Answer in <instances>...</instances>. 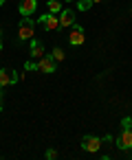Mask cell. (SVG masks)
I'll list each match as a JSON object with an SVG mask.
<instances>
[{
  "mask_svg": "<svg viewBox=\"0 0 132 160\" xmlns=\"http://www.w3.org/2000/svg\"><path fill=\"white\" fill-rule=\"evenodd\" d=\"M0 112H3V94H0Z\"/></svg>",
  "mask_w": 132,
  "mask_h": 160,
  "instance_id": "2e32d148",
  "label": "cell"
},
{
  "mask_svg": "<svg viewBox=\"0 0 132 160\" xmlns=\"http://www.w3.org/2000/svg\"><path fill=\"white\" fill-rule=\"evenodd\" d=\"M35 9H38V0H22L20 7H18V11H20L22 18H31V13Z\"/></svg>",
  "mask_w": 132,
  "mask_h": 160,
  "instance_id": "8992f818",
  "label": "cell"
},
{
  "mask_svg": "<svg viewBox=\"0 0 132 160\" xmlns=\"http://www.w3.org/2000/svg\"><path fill=\"white\" fill-rule=\"evenodd\" d=\"M53 59H55V62H62V59H64V51L55 46V48H53Z\"/></svg>",
  "mask_w": 132,
  "mask_h": 160,
  "instance_id": "4fadbf2b",
  "label": "cell"
},
{
  "mask_svg": "<svg viewBox=\"0 0 132 160\" xmlns=\"http://www.w3.org/2000/svg\"><path fill=\"white\" fill-rule=\"evenodd\" d=\"M46 31H55V29H62V24H60V20H57V16L55 13H44V16H40V20H38Z\"/></svg>",
  "mask_w": 132,
  "mask_h": 160,
  "instance_id": "3957f363",
  "label": "cell"
},
{
  "mask_svg": "<svg viewBox=\"0 0 132 160\" xmlns=\"http://www.w3.org/2000/svg\"><path fill=\"white\" fill-rule=\"evenodd\" d=\"M64 2H71V0H64Z\"/></svg>",
  "mask_w": 132,
  "mask_h": 160,
  "instance_id": "d6986e66",
  "label": "cell"
},
{
  "mask_svg": "<svg viewBox=\"0 0 132 160\" xmlns=\"http://www.w3.org/2000/svg\"><path fill=\"white\" fill-rule=\"evenodd\" d=\"M0 94H3V83H0Z\"/></svg>",
  "mask_w": 132,
  "mask_h": 160,
  "instance_id": "e0dca14e",
  "label": "cell"
},
{
  "mask_svg": "<svg viewBox=\"0 0 132 160\" xmlns=\"http://www.w3.org/2000/svg\"><path fill=\"white\" fill-rule=\"evenodd\" d=\"M18 72L13 70V68H0V83L3 86H13V83H18Z\"/></svg>",
  "mask_w": 132,
  "mask_h": 160,
  "instance_id": "277c9868",
  "label": "cell"
},
{
  "mask_svg": "<svg viewBox=\"0 0 132 160\" xmlns=\"http://www.w3.org/2000/svg\"><path fill=\"white\" fill-rule=\"evenodd\" d=\"M75 22V13L71 11V9H62V13H60V24H62V29L64 27H71Z\"/></svg>",
  "mask_w": 132,
  "mask_h": 160,
  "instance_id": "9c48e42d",
  "label": "cell"
},
{
  "mask_svg": "<svg viewBox=\"0 0 132 160\" xmlns=\"http://www.w3.org/2000/svg\"><path fill=\"white\" fill-rule=\"evenodd\" d=\"M117 145H119V149H123V151L132 149V129H123V132L119 134V138H117Z\"/></svg>",
  "mask_w": 132,
  "mask_h": 160,
  "instance_id": "52a82bcc",
  "label": "cell"
},
{
  "mask_svg": "<svg viewBox=\"0 0 132 160\" xmlns=\"http://www.w3.org/2000/svg\"><path fill=\"white\" fill-rule=\"evenodd\" d=\"M101 138H97V136H84L82 138V149L84 151H90V153H97L99 149H101Z\"/></svg>",
  "mask_w": 132,
  "mask_h": 160,
  "instance_id": "7a4b0ae2",
  "label": "cell"
},
{
  "mask_svg": "<svg viewBox=\"0 0 132 160\" xmlns=\"http://www.w3.org/2000/svg\"><path fill=\"white\" fill-rule=\"evenodd\" d=\"M49 13H62V0H49Z\"/></svg>",
  "mask_w": 132,
  "mask_h": 160,
  "instance_id": "8fae6325",
  "label": "cell"
},
{
  "mask_svg": "<svg viewBox=\"0 0 132 160\" xmlns=\"http://www.w3.org/2000/svg\"><path fill=\"white\" fill-rule=\"evenodd\" d=\"M0 48H3V40H0Z\"/></svg>",
  "mask_w": 132,
  "mask_h": 160,
  "instance_id": "ac0fdd59",
  "label": "cell"
},
{
  "mask_svg": "<svg viewBox=\"0 0 132 160\" xmlns=\"http://www.w3.org/2000/svg\"><path fill=\"white\" fill-rule=\"evenodd\" d=\"M121 125H123V129H132V118H130V116H125V118L121 121Z\"/></svg>",
  "mask_w": 132,
  "mask_h": 160,
  "instance_id": "5bb4252c",
  "label": "cell"
},
{
  "mask_svg": "<svg viewBox=\"0 0 132 160\" xmlns=\"http://www.w3.org/2000/svg\"><path fill=\"white\" fill-rule=\"evenodd\" d=\"M33 33H35V22H33L31 18H24V20L20 22L18 38H20V40H31V38H33Z\"/></svg>",
  "mask_w": 132,
  "mask_h": 160,
  "instance_id": "6da1fadb",
  "label": "cell"
},
{
  "mask_svg": "<svg viewBox=\"0 0 132 160\" xmlns=\"http://www.w3.org/2000/svg\"><path fill=\"white\" fill-rule=\"evenodd\" d=\"M95 2H101V0H79L77 2V9H82V11H86L90 5H95Z\"/></svg>",
  "mask_w": 132,
  "mask_h": 160,
  "instance_id": "7c38bea8",
  "label": "cell"
},
{
  "mask_svg": "<svg viewBox=\"0 0 132 160\" xmlns=\"http://www.w3.org/2000/svg\"><path fill=\"white\" fill-rule=\"evenodd\" d=\"M46 158H49V160H55V158H57V151H55V149H49V151H46Z\"/></svg>",
  "mask_w": 132,
  "mask_h": 160,
  "instance_id": "9a60e30c",
  "label": "cell"
},
{
  "mask_svg": "<svg viewBox=\"0 0 132 160\" xmlns=\"http://www.w3.org/2000/svg\"><path fill=\"white\" fill-rule=\"evenodd\" d=\"M55 66H57V62L53 59V55H51V57H46V55H44V57L38 62V70H40V72H46V75L55 72Z\"/></svg>",
  "mask_w": 132,
  "mask_h": 160,
  "instance_id": "5b68a950",
  "label": "cell"
},
{
  "mask_svg": "<svg viewBox=\"0 0 132 160\" xmlns=\"http://www.w3.org/2000/svg\"><path fill=\"white\" fill-rule=\"evenodd\" d=\"M68 40H71V44L73 46H82L84 44V31H82V27H75L73 31H71V35H68Z\"/></svg>",
  "mask_w": 132,
  "mask_h": 160,
  "instance_id": "ba28073f",
  "label": "cell"
},
{
  "mask_svg": "<svg viewBox=\"0 0 132 160\" xmlns=\"http://www.w3.org/2000/svg\"><path fill=\"white\" fill-rule=\"evenodd\" d=\"M31 57H35V59H42V57H44V46H42V42H33V44H31Z\"/></svg>",
  "mask_w": 132,
  "mask_h": 160,
  "instance_id": "30bf717a",
  "label": "cell"
}]
</instances>
